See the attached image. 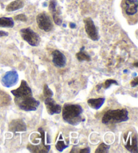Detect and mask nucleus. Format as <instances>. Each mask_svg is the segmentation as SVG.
Wrapping results in <instances>:
<instances>
[{
  "label": "nucleus",
  "instance_id": "nucleus-1",
  "mask_svg": "<svg viewBox=\"0 0 138 153\" xmlns=\"http://www.w3.org/2000/svg\"><path fill=\"white\" fill-rule=\"evenodd\" d=\"M11 93L14 96V101L20 109L25 111H34L38 109L40 102L33 97V91L27 82L22 80L17 89L12 90Z\"/></svg>",
  "mask_w": 138,
  "mask_h": 153
},
{
  "label": "nucleus",
  "instance_id": "nucleus-2",
  "mask_svg": "<svg viewBox=\"0 0 138 153\" xmlns=\"http://www.w3.org/2000/svg\"><path fill=\"white\" fill-rule=\"evenodd\" d=\"M62 112L63 120L71 126H77L85 121L82 116L83 109L79 105L65 103Z\"/></svg>",
  "mask_w": 138,
  "mask_h": 153
},
{
  "label": "nucleus",
  "instance_id": "nucleus-3",
  "mask_svg": "<svg viewBox=\"0 0 138 153\" xmlns=\"http://www.w3.org/2000/svg\"><path fill=\"white\" fill-rule=\"evenodd\" d=\"M129 120V112L125 109L108 110L103 115L102 122L103 124H115Z\"/></svg>",
  "mask_w": 138,
  "mask_h": 153
},
{
  "label": "nucleus",
  "instance_id": "nucleus-4",
  "mask_svg": "<svg viewBox=\"0 0 138 153\" xmlns=\"http://www.w3.org/2000/svg\"><path fill=\"white\" fill-rule=\"evenodd\" d=\"M20 33L23 40L27 42L30 45L33 47L39 46L41 42V38L33 29L29 27L22 28L20 30Z\"/></svg>",
  "mask_w": 138,
  "mask_h": 153
},
{
  "label": "nucleus",
  "instance_id": "nucleus-5",
  "mask_svg": "<svg viewBox=\"0 0 138 153\" xmlns=\"http://www.w3.org/2000/svg\"><path fill=\"white\" fill-rule=\"evenodd\" d=\"M124 146L128 151L137 153L138 152L137 137L136 134L131 131H128L123 135Z\"/></svg>",
  "mask_w": 138,
  "mask_h": 153
},
{
  "label": "nucleus",
  "instance_id": "nucleus-6",
  "mask_svg": "<svg viewBox=\"0 0 138 153\" xmlns=\"http://www.w3.org/2000/svg\"><path fill=\"white\" fill-rule=\"evenodd\" d=\"M36 22L39 28L45 32H49L53 28V25L51 18L45 12L41 13L37 16Z\"/></svg>",
  "mask_w": 138,
  "mask_h": 153
},
{
  "label": "nucleus",
  "instance_id": "nucleus-7",
  "mask_svg": "<svg viewBox=\"0 0 138 153\" xmlns=\"http://www.w3.org/2000/svg\"><path fill=\"white\" fill-rule=\"evenodd\" d=\"M84 23L85 26V30L88 37L94 41H97L99 40V32L95 26L94 21L91 18L88 17L84 19Z\"/></svg>",
  "mask_w": 138,
  "mask_h": 153
},
{
  "label": "nucleus",
  "instance_id": "nucleus-8",
  "mask_svg": "<svg viewBox=\"0 0 138 153\" xmlns=\"http://www.w3.org/2000/svg\"><path fill=\"white\" fill-rule=\"evenodd\" d=\"M19 76L16 71L11 70L5 74L1 78V84L6 88H10L18 83Z\"/></svg>",
  "mask_w": 138,
  "mask_h": 153
},
{
  "label": "nucleus",
  "instance_id": "nucleus-9",
  "mask_svg": "<svg viewBox=\"0 0 138 153\" xmlns=\"http://www.w3.org/2000/svg\"><path fill=\"white\" fill-rule=\"evenodd\" d=\"M45 104L46 106V109L49 115H53L55 114H59L62 112V106L57 104L52 97L46 98L45 100Z\"/></svg>",
  "mask_w": 138,
  "mask_h": 153
},
{
  "label": "nucleus",
  "instance_id": "nucleus-10",
  "mask_svg": "<svg viewBox=\"0 0 138 153\" xmlns=\"http://www.w3.org/2000/svg\"><path fill=\"white\" fill-rule=\"evenodd\" d=\"M26 125L22 119L12 120L9 124V131L16 134L18 132H24L26 131Z\"/></svg>",
  "mask_w": 138,
  "mask_h": 153
},
{
  "label": "nucleus",
  "instance_id": "nucleus-11",
  "mask_svg": "<svg viewBox=\"0 0 138 153\" xmlns=\"http://www.w3.org/2000/svg\"><path fill=\"white\" fill-rule=\"evenodd\" d=\"M52 61L55 66L57 68H64L67 63V59L65 55L59 50H55L52 53Z\"/></svg>",
  "mask_w": 138,
  "mask_h": 153
},
{
  "label": "nucleus",
  "instance_id": "nucleus-12",
  "mask_svg": "<svg viewBox=\"0 0 138 153\" xmlns=\"http://www.w3.org/2000/svg\"><path fill=\"white\" fill-rule=\"evenodd\" d=\"M57 2L56 0H50L49 10L53 15V19L57 25L60 26L62 24V19L61 18V12L57 9Z\"/></svg>",
  "mask_w": 138,
  "mask_h": 153
},
{
  "label": "nucleus",
  "instance_id": "nucleus-13",
  "mask_svg": "<svg viewBox=\"0 0 138 153\" xmlns=\"http://www.w3.org/2000/svg\"><path fill=\"white\" fill-rule=\"evenodd\" d=\"M137 0H125V10L128 16H133L137 12Z\"/></svg>",
  "mask_w": 138,
  "mask_h": 153
},
{
  "label": "nucleus",
  "instance_id": "nucleus-14",
  "mask_svg": "<svg viewBox=\"0 0 138 153\" xmlns=\"http://www.w3.org/2000/svg\"><path fill=\"white\" fill-rule=\"evenodd\" d=\"M27 149L31 152H49L51 149V145L42 142L39 145L29 144L27 146Z\"/></svg>",
  "mask_w": 138,
  "mask_h": 153
},
{
  "label": "nucleus",
  "instance_id": "nucleus-15",
  "mask_svg": "<svg viewBox=\"0 0 138 153\" xmlns=\"http://www.w3.org/2000/svg\"><path fill=\"white\" fill-rule=\"evenodd\" d=\"M69 140L65 142L64 138L62 135V133L59 134V136L57 138L56 143H55V148L59 152H63L65 149L69 146Z\"/></svg>",
  "mask_w": 138,
  "mask_h": 153
},
{
  "label": "nucleus",
  "instance_id": "nucleus-16",
  "mask_svg": "<svg viewBox=\"0 0 138 153\" xmlns=\"http://www.w3.org/2000/svg\"><path fill=\"white\" fill-rule=\"evenodd\" d=\"M24 0H15L7 5L6 7L7 12H14L20 9H22L24 6Z\"/></svg>",
  "mask_w": 138,
  "mask_h": 153
},
{
  "label": "nucleus",
  "instance_id": "nucleus-17",
  "mask_svg": "<svg viewBox=\"0 0 138 153\" xmlns=\"http://www.w3.org/2000/svg\"><path fill=\"white\" fill-rule=\"evenodd\" d=\"M105 98H98V99H90L88 100V105L92 109L95 110L99 109L101 108L103 104L105 103Z\"/></svg>",
  "mask_w": 138,
  "mask_h": 153
},
{
  "label": "nucleus",
  "instance_id": "nucleus-18",
  "mask_svg": "<svg viewBox=\"0 0 138 153\" xmlns=\"http://www.w3.org/2000/svg\"><path fill=\"white\" fill-rule=\"evenodd\" d=\"M12 99L9 94L0 90V107L7 106L11 102Z\"/></svg>",
  "mask_w": 138,
  "mask_h": 153
},
{
  "label": "nucleus",
  "instance_id": "nucleus-19",
  "mask_svg": "<svg viewBox=\"0 0 138 153\" xmlns=\"http://www.w3.org/2000/svg\"><path fill=\"white\" fill-rule=\"evenodd\" d=\"M14 26V21L12 18L1 17L0 18V27L12 28Z\"/></svg>",
  "mask_w": 138,
  "mask_h": 153
},
{
  "label": "nucleus",
  "instance_id": "nucleus-20",
  "mask_svg": "<svg viewBox=\"0 0 138 153\" xmlns=\"http://www.w3.org/2000/svg\"><path fill=\"white\" fill-rule=\"evenodd\" d=\"M84 47H82V48L80 49V51L76 54V58L79 62H84V61H86V62H90L91 60L90 55L84 51Z\"/></svg>",
  "mask_w": 138,
  "mask_h": 153
},
{
  "label": "nucleus",
  "instance_id": "nucleus-21",
  "mask_svg": "<svg viewBox=\"0 0 138 153\" xmlns=\"http://www.w3.org/2000/svg\"><path fill=\"white\" fill-rule=\"evenodd\" d=\"M111 146L110 145H107L105 143H101L99 144V146H98L96 150H95L96 153H106L108 152V150L110 149Z\"/></svg>",
  "mask_w": 138,
  "mask_h": 153
},
{
  "label": "nucleus",
  "instance_id": "nucleus-22",
  "mask_svg": "<svg viewBox=\"0 0 138 153\" xmlns=\"http://www.w3.org/2000/svg\"><path fill=\"white\" fill-rule=\"evenodd\" d=\"M43 94L45 98H49V97H53V92L49 88L47 84H45L44 86Z\"/></svg>",
  "mask_w": 138,
  "mask_h": 153
},
{
  "label": "nucleus",
  "instance_id": "nucleus-23",
  "mask_svg": "<svg viewBox=\"0 0 138 153\" xmlns=\"http://www.w3.org/2000/svg\"><path fill=\"white\" fill-rule=\"evenodd\" d=\"M113 84L119 85L118 82L115 80H113V79H108V80H106L105 82L102 84V86L104 87L105 89H108V88H109V87L111 85H113Z\"/></svg>",
  "mask_w": 138,
  "mask_h": 153
},
{
  "label": "nucleus",
  "instance_id": "nucleus-24",
  "mask_svg": "<svg viewBox=\"0 0 138 153\" xmlns=\"http://www.w3.org/2000/svg\"><path fill=\"white\" fill-rule=\"evenodd\" d=\"M14 20H18V21H21V22H26L28 20V18L25 14H21L19 15H17L16 16H15Z\"/></svg>",
  "mask_w": 138,
  "mask_h": 153
},
{
  "label": "nucleus",
  "instance_id": "nucleus-25",
  "mask_svg": "<svg viewBox=\"0 0 138 153\" xmlns=\"http://www.w3.org/2000/svg\"><path fill=\"white\" fill-rule=\"evenodd\" d=\"M137 84H138V79H137V78H134V80H133L131 82V87L137 86Z\"/></svg>",
  "mask_w": 138,
  "mask_h": 153
},
{
  "label": "nucleus",
  "instance_id": "nucleus-26",
  "mask_svg": "<svg viewBox=\"0 0 138 153\" xmlns=\"http://www.w3.org/2000/svg\"><path fill=\"white\" fill-rule=\"evenodd\" d=\"M79 153H89V152H90V149L89 147L85 148V149H81L79 151Z\"/></svg>",
  "mask_w": 138,
  "mask_h": 153
},
{
  "label": "nucleus",
  "instance_id": "nucleus-27",
  "mask_svg": "<svg viewBox=\"0 0 138 153\" xmlns=\"http://www.w3.org/2000/svg\"><path fill=\"white\" fill-rule=\"evenodd\" d=\"M8 36V33L6 32V31L0 30V37H3V36Z\"/></svg>",
  "mask_w": 138,
  "mask_h": 153
},
{
  "label": "nucleus",
  "instance_id": "nucleus-28",
  "mask_svg": "<svg viewBox=\"0 0 138 153\" xmlns=\"http://www.w3.org/2000/svg\"><path fill=\"white\" fill-rule=\"evenodd\" d=\"M70 27L71 28H76V25L75 23L70 22Z\"/></svg>",
  "mask_w": 138,
  "mask_h": 153
},
{
  "label": "nucleus",
  "instance_id": "nucleus-29",
  "mask_svg": "<svg viewBox=\"0 0 138 153\" xmlns=\"http://www.w3.org/2000/svg\"><path fill=\"white\" fill-rule=\"evenodd\" d=\"M102 87V84H98V85L96 86V88H97V91H99L100 89H101V88Z\"/></svg>",
  "mask_w": 138,
  "mask_h": 153
},
{
  "label": "nucleus",
  "instance_id": "nucleus-30",
  "mask_svg": "<svg viewBox=\"0 0 138 153\" xmlns=\"http://www.w3.org/2000/svg\"><path fill=\"white\" fill-rule=\"evenodd\" d=\"M137 62H136V63H135V64H134V65H135V67H137Z\"/></svg>",
  "mask_w": 138,
  "mask_h": 153
}]
</instances>
